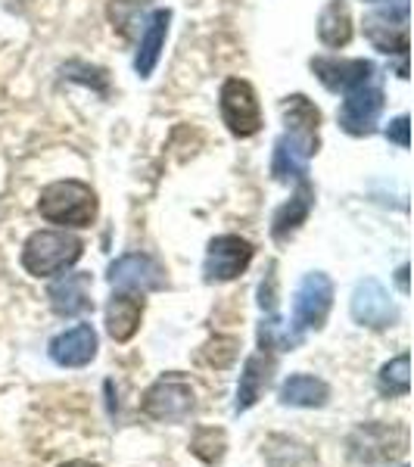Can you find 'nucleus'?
Segmentation results:
<instances>
[{
    "mask_svg": "<svg viewBox=\"0 0 414 467\" xmlns=\"http://www.w3.org/2000/svg\"><path fill=\"white\" fill-rule=\"evenodd\" d=\"M109 284L119 290H134V293H150L165 287V271L153 255L144 253H128L122 259H116L109 265Z\"/></svg>",
    "mask_w": 414,
    "mask_h": 467,
    "instance_id": "nucleus-11",
    "label": "nucleus"
},
{
    "mask_svg": "<svg viewBox=\"0 0 414 467\" xmlns=\"http://www.w3.org/2000/svg\"><path fill=\"white\" fill-rule=\"evenodd\" d=\"M144 318V299L134 296L131 290H119L112 293L109 306H107V334L116 343H128L140 327Z\"/></svg>",
    "mask_w": 414,
    "mask_h": 467,
    "instance_id": "nucleus-17",
    "label": "nucleus"
},
{
    "mask_svg": "<svg viewBox=\"0 0 414 467\" xmlns=\"http://www.w3.org/2000/svg\"><path fill=\"white\" fill-rule=\"evenodd\" d=\"M352 318H356L361 327L383 330V327H393L398 321V308L393 299H389V293L380 281L365 277L356 287V293H352Z\"/></svg>",
    "mask_w": 414,
    "mask_h": 467,
    "instance_id": "nucleus-10",
    "label": "nucleus"
},
{
    "mask_svg": "<svg viewBox=\"0 0 414 467\" xmlns=\"http://www.w3.org/2000/svg\"><path fill=\"white\" fill-rule=\"evenodd\" d=\"M50 358L59 368H85L97 358V334L90 324H75V327L57 334L47 346Z\"/></svg>",
    "mask_w": 414,
    "mask_h": 467,
    "instance_id": "nucleus-15",
    "label": "nucleus"
},
{
    "mask_svg": "<svg viewBox=\"0 0 414 467\" xmlns=\"http://www.w3.org/2000/svg\"><path fill=\"white\" fill-rule=\"evenodd\" d=\"M222 119L234 138H253L262 128V109L259 97L250 81L228 78L222 88Z\"/></svg>",
    "mask_w": 414,
    "mask_h": 467,
    "instance_id": "nucleus-8",
    "label": "nucleus"
},
{
    "mask_svg": "<svg viewBox=\"0 0 414 467\" xmlns=\"http://www.w3.org/2000/svg\"><path fill=\"white\" fill-rule=\"evenodd\" d=\"M398 467H409V464H398Z\"/></svg>",
    "mask_w": 414,
    "mask_h": 467,
    "instance_id": "nucleus-29",
    "label": "nucleus"
},
{
    "mask_svg": "<svg viewBox=\"0 0 414 467\" xmlns=\"http://www.w3.org/2000/svg\"><path fill=\"white\" fill-rule=\"evenodd\" d=\"M318 37L325 47H346L352 41V13L346 0H330L318 16Z\"/></svg>",
    "mask_w": 414,
    "mask_h": 467,
    "instance_id": "nucleus-21",
    "label": "nucleus"
},
{
    "mask_svg": "<svg viewBox=\"0 0 414 467\" xmlns=\"http://www.w3.org/2000/svg\"><path fill=\"white\" fill-rule=\"evenodd\" d=\"M378 389L380 396L396 399L411 393V371H409V352H398L396 358H389L378 374Z\"/></svg>",
    "mask_w": 414,
    "mask_h": 467,
    "instance_id": "nucleus-22",
    "label": "nucleus"
},
{
    "mask_svg": "<svg viewBox=\"0 0 414 467\" xmlns=\"http://www.w3.org/2000/svg\"><path fill=\"white\" fill-rule=\"evenodd\" d=\"M169 22H171L169 10H156L153 16L147 19V28L140 32L138 57H134V69H138L140 78H150L156 69V63H160L165 35H169Z\"/></svg>",
    "mask_w": 414,
    "mask_h": 467,
    "instance_id": "nucleus-19",
    "label": "nucleus"
},
{
    "mask_svg": "<svg viewBox=\"0 0 414 467\" xmlns=\"http://www.w3.org/2000/svg\"><path fill=\"white\" fill-rule=\"evenodd\" d=\"M81 253L85 244L69 231H35L22 246V268L32 277H54L69 271Z\"/></svg>",
    "mask_w": 414,
    "mask_h": 467,
    "instance_id": "nucleus-3",
    "label": "nucleus"
},
{
    "mask_svg": "<svg viewBox=\"0 0 414 467\" xmlns=\"http://www.w3.org/2000/svg\"><path fill=\"white\" fill-rule=\"evenodd\" d=\"M277 399H281V405H290V409H325L330 399V387L321 378H312V374H293V378L284 380Z\"/></svg>",
    "mask_w": 414,
    "mask_h": 467,
    "instance_id": "nucleus-20",
    "label": "nucleus"
},
{
    "mask_svg": "<svg viewBox=\"0 0 414 467\" xmlns=\"http://www.w3.org/2000/svg\"><path fill=\"white\" fill-rule=\"evenodd\" d=\"M367 4H383V0H367ZM389 4H409V0H389Z\"/></svg>",
    "mask_w": 414,
    "mask_h": 467,
    "instance_id": "nucleus-28",
    "label": "nucleus"
},
{
    "mask_svg": "<svg viewBox=\"0 0 414 467\" xmlns=\"http://www.w3.org/2000/svg\"><path fill=\"white\" fill-rule=\"evenodd\" d=\"M224 449H228V440H224V431H215V427H202V431L193 436L191 451L206 464H218L224 458Z\"/></svg>",
    "mask_w": 414,
    "mask_h": 467,
    "instance_id": "nucleus-24",
    "label": "nucleus"
},
{
    "mask_svg": "<svg viewBox=\"0 0 414 467\" xmlns=\"http://www.w3.org/2000/svg\"><path fill=\"white\" fill-rule=\"evenodd\" d=\"M284 125L287 131L274 144V162H271V175L277 181H299L308 175V160L318 153V128L321 112L308 97L293 94L284 100Z\"/></svg>",
    "mask_w": 414,
    "mask_h": 467,
    "instance_id": "nucleus-1",
    "label": "nucleus"
},
{
    "mask_svg": "<svg viewBox=\"0 0 414 467\" xmlns=\"http://www.w3.org/2000/svg\"><path fill=\"white\" fill-rule=\"evenodd\" d=\"M398 287H402V293H409V265L398 268Z\"/></svg>",
    "mask_w": 414,
    "mask_h": 467,
    "instance_id": "nucleus-26",
    "label": "nucleus"
},
{
    "mask_svg": "<svg viewBox=\"0 0 414 467\" xmlns=\"http://www.w3.org/2000/svg\"><path fill=\"white\" fill-rule=\"evenodd\" d=\"M268 458H281L284 462H274L271 467H312L315 464V451L303 446V442L290 440V436H271L268 446H265Z\"/></svg>",
    "mask_w": 414,
    "mask_h": 467,
    "instance_id": "nucleus-23",
    "label": "nucleus"
},
{
    "mask_svg": "<svg viewBox=\"0 0 414 467\" xmlns=\"http://www.w3.org/2000/svg\"><path fill=\"white\" fill-rule=\"evenodd\" d=\"M140 409H144L150 420H160V424H181V420H187L193 414V409H197L193 383L181 371L162 374V378H156L150 383Z\"/></svg>",
    "mask_w": 414,
    "mask_h": 467,
    "instance_id": "nucleus-4",
    "label": "nucleus"
},
{
    "mask_svg": "<svg viewBox=\"0 0 414 467\" xmlns=\"http://www.w3.org/2000/svg\"><path fill=\"white\" fill-rule=\"evenodd\" d=\"M312 72L318 81L334 94H349V90L361 88L365 81L378 78V66L367 59H336V57H315Z\"/></svg>",
    "mask_w": 414,
    "mask_h": 467,
    "instance_id": "nucleus-12",
    "label": "nucleus"
},
{
    "mask_svg": "<svg viewBox=\"0 0 414 467\" xmlns=\"http://www.w3.org/2000/svg\"><path fill=\"white\" fill-rule=\"evenodd\" d=\"M312 202H315V191L308 184V178L296 181V193L290 197V202H284L281 209L274 213V222H271V237L277 244H287V240L305 224L308 213H312Z\"/></svg>",
    "mask_w": 414,
    "mask_h": 467,
    "instance_id": "nucleus-18",
    "label": "nucleus"
},
{
    "mask_svg": "<svg viewBox=\"0 0 414 467\" xmlns=\"http://www.w3.org/2000/svg\"><path fill=\"white\" fill-rule=\"evenodd\" d=\"M37 213L47 218L50 224L63 228H88L97 218V193L90 191L85 181H54L41 191Z\"/></svg>",
    "mask_w": 414,
    "mask_h": 467,
    "instance_id": "nucleus-2",
    "label": "nucleus"
},
{
    "mask_svg": "<svg viewBox=\"0 0 414 467\" xmlns=\"http://www.w3.org/2000/svg\"><path fill=\"white\" fill-rule=\"evenodd\" d=\"M253 244L237 234H222V237L209 240L206 262H202V277L206 284H228L243 275L253 262Z\"/></svg>",
    "mask_w": 414,
    "mask_h": 467,
    "instance_id": "nucleus-7",
    "label": "nucleus"
},
{
    "mask_svg": "<svg viewBox=\"0 0 414 467\" xmlns=\"http://www.w3.org/2000/svg\"><path fill=\"white\" fill-rule=\"evenodd\" d=\"M50 308L59 318H78V315H88L94 308V299H90V275L85 271H75V275H63L50 284L47 290Z\"/></svg>",
    "mask_w": 414,
    "mask_h": 467,
    "instance_id": "nucleus-14",
    "label": "nucleus"
},
{
    "mask_svg": "<svg viewBox=\"0 0 414 467\" xmlns=\"http://www.w3.org/2000/svg\"><path fill=\"white\" fill-rule=\"evenodd\" d=\"M405 449H409V431L398 424L371 420V424H358L356 431L349 433V455H352V462H358V464L393 462V458L405 455Z\"/></svg>",
    "mask_w": 414,
    "mask_h": 467,
    "instance_id": "nucleus-6",
    "label": "nucleus"
},
{
    "mask_svg": "<svg viewBox=\"0 0 414 467\" xmlns=\"http://www.w3.org/2000/svg\"><path fill=\"white\" fill-rule=\"evenodd\" d=\"M365 35L383 54H409V4H396V10H383L365 19Z\"/></svg>",
    "mask_w": 414,
    "mask_h": 467,
    "instance_id": "nucleus-13",
    "label": "nucleus"
},
{
    "mask_svg": "<svg viewBox=\"0 0 414 467\" xmlns=\"http://www.w3.org/2000/svg\"><path fill=\"white\" fill-rule=\"evenodd\" d=\"M380 112H383V88L378 75V78L365 81L361 88L346 94L340 107V128L346 134H352V138H367L378 128Z\"/></svg>",
    "mask_w": 414,
    "mask_h": 467,
    "instance_id": "nucleus-9",
    "label": "nucleus"
},
{
    "mask_svg": "<svg viewBox=\"0 0 414 467\" xmlns=\"http://www.w3.org/2000/svg\"><path fill=\"white\" fill-rule=\"evenodd\" d=\"M387 138L398 147H409V116H398L396 122L387 128Z\"/></svg>",
    "mask_w": 414,
    "mask_h": 467,
    "instance_id": "nucleus-25",
    "label": "nucleus"
},
{
    "mask_svg": "<svg viewBox=\"0 0 414 467\" xmlns=\"http://www.w3.org/2000/svg\"><path fill=\"white\" fill-rule=\"evenodd\" d=\"M330 306H334V281L325 271H308L296 287V299H293V337L303 340L308 330L325 327Z\"/></svg>",
    "mask_w": 414,
    "mask_h": 467,
    "instance_id": "nucleus-5",
    "label": "nucleus"
},
{
    "mask_svg": "<svg viewBox=\"0 0 414 467\" xmlns=\"http://www.w3.org/2000/svg\"><path fill=\"white\" fill-rule=\"evenodd\" d=\"M274 368H277V361H274V356H271V352H255V356L246 358L243 374H240V383H237V402H234V411L237 414L250 411L253 405L259 402L262 393L268 389Z\"/></svg>",
    "mask_w": 414,
    "mask_h": 467,
    "instance_id": "nucleus-16",
    "label": "nucleus"
},
{
    "mask_svg": "<svg viewBox=\"0 0 414 467\" xmlns=\"http://www.w3.org/2000/svg\"><path fill=\"white\" fill-rule=\"evenodd\" d=\"M59 467H100V464H94V462H66V464H59Z\"/></svg>",
    "mask_w": 414,
    "mask_h": 467,
    "instance_id": "nucleus-27",
    "label": "nucleus"
}]
</instances>
